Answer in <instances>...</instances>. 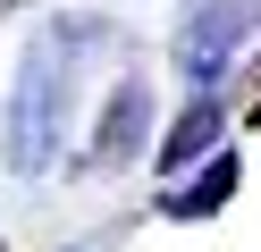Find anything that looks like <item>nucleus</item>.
<instances>
[{
	"instance_id": "nucleus-1",
	"label": "nucleus",
	"mask_w": 261,
	"mask_h": 252,
	"mask_svg": "<svg viewBox=\"0 0 261 252\" xmlns=\"http://www.w3.org/2000/svg\"><path fill=\"white\" fill-rule=\"evenodd\" d=\"M93 42H101L93 17H59V25H42L34 42H25L17 84H9V134H0V151H9L17 177H42V168L68 151L76 84H85V50H93Z\"/></svg>"
},
{
	"instance_id": "nucleus-5",
	"label": "nucleus",
	"mask_w": 261,
	"mask_h": 252,
	"mask_svg": "<svg viewBox=\"0 0 261 252\" xmlns=\"http://www.w3.org/2000/svg\"><path fill=\"white\" fill-rule=\"evenodd\" d=\"M236 185H244V160L219 143L211 160H194L186 177H169V193H160V218H219L227 202H236Z\"/></svg>"
},
{
	"instance_id": "nucleus-4",
	"label": "nucleus",
	"mask_w": 261,
	"mask_h": 252,
	"mask_svg": "<svg viewBox=\"0 0 261 252\" xmlns=\"http://www.w3.org/2000/svg\"><path fill=\"white\" fill-rule=\"evenodd\" d=\"M227 143V101L219 93H186V109L160 126V143H152V168L160 177H186L194 160H211V151Z\"/></svg>"
},
{
	"instance_id": "nucleus-6",
	"label": "nucleus",
	"mask_w": 261,
	"mask_h": 252,
	"mask_svg": "<svg viewBox=\"0 0 261 252\" xmlns=\"http://www.w3.org/2000/svg\"><path fill=\"white\" fill-rule=\"evenodd\" d=\"M236 118H244V126H261V59H253V76H244V101H236Z\"/></svg>"
},
{
	"instance_id": "nucleus-3",
	"label": "nucleus",
	"mask_w": 261,
	"mask_h": 252,
	"mask_svg": "<svg viewBox=\"0 0 261 252\" xmlns=\"http://www.w3.org/2000/svg\"><path fill=\"white\" fill-rule=\"evenodd\" d=\"M152 143H160L152 134V76L126 67V76L101 93V118H93V134H85V168L93 177H118V168H135Z\"/></svg>"
},
{
	"instance_id": "nucleus-2",
	"label": "nucleus",
	"mask_w": 261,
	"mask_h": 252,
	"mask_svg": "<svg viewBox=\"0 0 261 252\" xmlns=\"http://www.w3.org/2000/svg\"><path fill=\"white\" fill-rule=\"evenodd\" d=\"M253 34H261V0H186L177 9V42H169L177 84L186 93H219Z\"/></svg>"
}]
</instances>
